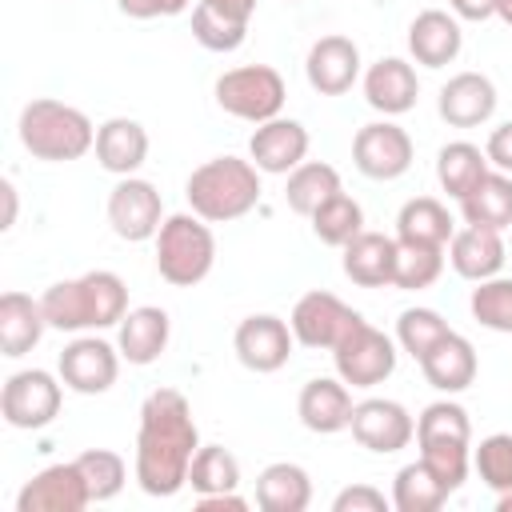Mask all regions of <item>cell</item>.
Wrapping results in <instances>:
<instances>
[{
    "instance_id": "6da1fadb",
    "label": "cell",
    "mask_w": 512,
    "mask_h": 512,
    "mask_svg": "<svg viewBox=\"0 0 512 512\" xmlns=\"http://www.w3.org/2000/svg\"><path fill=\"white\" fill-rule=\"evenodd\" d=\"M200 448V432L192 420V404L176 388H156L140 404L136 428V484L148 496H176L188 484L192 456Z\"/></svg>"
},
{
    "instance_id": "7a4b0ae2",
    "label": "cell",
    "mask_w": 512,
    "mask_h": 512,
    "mask_svg": "<svg viewBox=\"0 0 512 512\" xmlns=\"http://www.w3.org/2000/svg\"><path fill=\"white\" fill-rule=\"evenodd\" d=\"M44 320L56 332H88V328H116L128 316V284L108 272H84L76 280H56L40 296Z\"/></svg>"
},
{
    "instance_id": "3957f363",
    "label": "cell",
    "mask_w": 512,
    "mask_h": 512,
    "mask_svg": "<svg viewBox=\"0 0 512 512\" xmlns=\"http://www.w3.org/2000/svg\"><path fill=\"white\" fill-rule=\"evenodd\" d=\"M188 208L208 224H228L260 204V168L240 156H212L184 180Z\"/></svg>"
},
{
    "instance_id": "277c9868",
    "label": "cell",
    "mask_w": 512,
    "mask_h": 512,
    "mask_svg": "<svg viewBox=\"0 0 512 512\" xmlns=\"http://www.w3.org/2000/svg\"><path fill=\"white\" fill-rule=\"evenodd\" d=\"M20 144L36 156V160H48V164H68V160H80L84 152H92L96 144V128L92 120L64 104V100H52V96H40V100H28L20 108Z\"/></svg>"
},
{
    "instance_id": "5b68a950",
    "label": "cell",
    "mask_w": 512,
    "mask_h": 512,
    "mask_svg": "<svg viewBox=\"0 0 512 512\" xmlns=\"http://www.w3.org/2000/svg\"><path fill=\"white\" fill-rule=\"evenodd\" d=\"M212 264H216V236H212L208 220H200L196 212L164 216V224L156 232L160 280H168L172 288H192L212 272Z\"/></svg>"
},
{
    "instance_id": "8992f818",
    "label": "cell",
    "mask_w": 512,
    "mask_h": 512,
    "mask_svg": "<svg viewBox=\"0 0 512 512\" xmlns=\"http://www.w3.org/2000/svg\"><path fill=\"white\" fill-rule=\"evenodd\" d=\"M284 100H288V88L272 64H240L216 80V104L228 116L248 124L276 120L284 112Z\"/></svg>"
},
{
    "instance_id": "52a82bcc",
    "label": "cell",
    "mask_w": 512,
    "mask_h": 512,
    "mask_svg": "<svg viewBox=\"0 0 512 512\" xmlns=\"http://www.w3.org/2000/svg\"><path fill=\"white\" fill-rule=\"evenodd\" d=\"M336 376L352 388H376L396 372V340L360 320L336 348H332Z\"/></svg>"
},
{
    "instance_id": "ba28073f",
    "label": "cell",
    "mask_w": 512,
    "mask_h": 512,
    "mask_svg": "<svg viewBox=\"0 0 512 512\" xmlns=\"http://www.w3.org/2000/svg\"><path fill=\"white\" fill-rule=\"evenodd\" d=\"M60 388H64V380H56L44 368L12 372L0 388V412L12 428H24V432L48 428L60 412V396H64Z\"/></svg>"
},
{
    "instance_id": "9c48e42d",
    "label": "cell",
    "mask_w": 512,
    "mask_h": 512,
    "mask_svg": "<svg viewBox=\"0 0 512 512\" xmlns=\"http://www.w3.org/2000/svg\"><path fill=\"white\" fill-rule=\"evenodd\" d=\"M364 316L356 308H348L340 296L316 288V292H304L296 304H292V316H288V328L296 336V344L304 348H336Z\"/></svg>"
},
{
    "instance_id": "30bf717a",
    "label": "cell",
    "mask_w": 512,
    "mask_h": 512,
    "mask_svg": "<svg viewBox=\"0 0 512 512\" xmlns=\"http://www.w3.org/2000/svg\"><path fill=\"white\" fill-rule=\"evenodd\" d=\"M412 136L396 120H372L352 136V164L368 180H400L412 168Z\"/></svg>"
},
{
    "instance_id": "8fae6325",
    "label": "cell",
    "mask_w": 512,
    "mask_h": 512,
    "mask_svg": "<svg viewBox=\"0 0 512 512\" xmlns=\"http://www.w3.org/2000/svg\"><path fill=\"white\" fill-rule=\"evenodd\" d=\"M108 224L128 244L156 240V232L164 224V200H160L156 184L140 180V176H120L116 188L108 192Z\"/></svg>"
},
{
    "instance_id": "7c38bea8",
    "label": "cell",
    "mask_w": 512,
    "mask_h": 512,
    "mask_svg": "<svg viewBox=\"0 0 512 512\" xmlns=\"http://www.w3.org/2000/svg\"><path fill=\"white\" fill-rule=\"evenodd\" d=\"M292 344H296L292 328H288L280 316H272V312L244 316V320L236 324V332H232L236 360H240L248 372H260V376L280 372V368L288 364V356H292Z\"/></svg>"
},
{
    "instance_id": "4fadbf2b",
    "label": "cell",
    "mask_w": 512,
    "mask_h": 512,
    "mask_svg": "<svg viewBox=\"0 0 512 512\" xmlns=\"http://www.w3.org/2000/svg\"><path fill=\"white\" fill-rule=\"evenodd\" d=\"M56 368H60L64 388H72V392H80V396H100V392H108V388L116 384V376H120V348H112V344L100 340V336H76V340L60 352Z\"/></svg>"
},
{
    "instance_id": "5bb4252c",
    "label": "cell",
    "mask_w": 512,
    "mask_h": 512,
    "mask_svg": "<svg viewBox=\"0 0 512 512\" xmlns=\"http://www.w3.org/2000/svg\"><path fill=\"white\" fill-rule=\"evenodd\" d=\"M348 428H352V440H356L360 448L380 452V456L408 448L412 436H416L412 412H408L400 400H384V396L360 400V404L352 408V424H348Z\"/></svg>"
},
{
    "instance_id": "9a60e30c",
    "label": "cell",
    "mask_w": 512,
    "mask_h": 512,
    "mask_svg": "<svg viewBox=\"0 0 512 512\" xmlns=\"http://www.w3.org/2000/svg\"><path fill=\"white\" fill-rule=\"evenodd\" d=\"M88 504H92V496H88V484H84L76 460L40 468L16 496V512H80Z\"/></svg>"
},
{
    "instance_id": "2e32d148",
    "label": "cell",
    "mask_w": 512,
    "mask_h": 512,
    "mask_svg": "<svg viewBox=\"0 0 512 512\" xmlns=\"http://www.w3.org/2000/svg\"><path fill=\"white\" fill-rule=\"evenodd\" d=\"M304 156H308V128L292 116L264 120L248 136V160L268 176H288L292 168L304 164Z\"/></svg>"
},
{
    "instance_id": "e0dca14e",
    "label": "cell",
    "mask_w": 512,
    "mask_h": 512,
    "mask_svg": "<svg viewBox=\"0 0 512 512\" xmlns=\"http://www.w3.org/2000/svg\"><path fill=\"white\" fill-rule=\"evenodd\" d=\"M304 76L320 96H344L356 80H360V48L348 36H320L308 48L304 60Z\"/></svg>"
},
{
    "instance_id": "ac0fdd59",
    "label": "cell",
    "mask_w": 512,
    "mask_h": 512,
    "mask_svg": "<svg viewBox=\"0 0 512 512\" xmlns=\"http://www.w3.org/2000/svg\"><path fill=\"white\" fill-rule=\"evenodd\" d=\"M352 392H348V384L336 376H316V380H308L304 388H300V396H296V416H300V424L308 428V432H316V436H332V432H344L348 424H352Z\"/></svg>"
},
{
    "instance_id": "d6986e66",
    "label": "cell",
    "mask_w": 512,
    "mask_h": 512,
    "mask_svg": "<svg viewBox=\"0 0 512 512\" xmlns=\"http://www.w3.org/2000/svg\"><path fill=\"white\" fill-rule=\"evenodd\" d=\"M440 120H448L452 128H480L492 120L496 112V84L484 72H456L436 100Z\"/></svg>"
},
{
    "instance_id": "ffe728a7",
    "label": "cell",
    "mask_w": 512,
    "mask_h": 512,
    "mask_svg": "<svg viewBox=\"0 0 512 512\" xmlns=\"http://www.w3.org/2000/svg\"><path fill=\"white\" fill-rule=\"evenodd\" d=\"M416 96H420V80H416V68L408 60L380 56L376 64H368V72H364L368 108H376L384 116H404L416 108Z\"/></svg>"
},
{
    "instance_id": "44dd1931",
    "label": "cell",
    "mask_w": 512,
    "mask_h": 512,
    "mask_svg": "<svg viewBox=\"0 0 512 512\" xmlns=\"http://www.w3.org/2000/svg\"><path fill=\"white\" fill-rule=\"evenodd\" d=\"M420 372H424V380L436 388V392H448V396H456V392H464L472 380H476V348H472V340L468 336H460V332H444L420 360Z\"/></svg>"
},
{
    "instance_id": "7402d4cb",
    "label": "cell",
    "mask_w": 512,
    "mask_h": 512,
    "mask_svg": "<svg viewBox=\"0 0 512 512\" xmlns=\"http://www.w3.org/2000/svg\"><path fill=\"white\" fill-rule=\"evenodd\" d=\"M464 48V32H460V20L444 8H424L416 12V20L408 24V52L416 64L424 68H444L460 56Z\"/></svg>"
},
{
    "instance_id": "603a6c76",
    "label": "cell",
    "mask_w": 512,
    "mask_h": 512,
    "mask_svg": "<svg viewBox=\"0 0 512 512\" xmlns=\"http://www.w3.org/2000/svg\"><path fill=\"white\" fill-rule=\"evenodd\" d=\"M168 336H172V320L164 308L156 304H140V308H128V316L116 324V348L128 364L144 368V364H156L168 348Z\"/></svg>"
},
{
    "instance_id": "cb8c5ba5",
    "label": "cell",
    "mask_w": 512,
    "mask_h": 512,
    "mask_svg": "<svg viewBox=\"0 0 512 512\" xmlns=\"http://www.w3.org/2000/svg\"><path fill=\"white\" fill-rule=\"evenodd\" d=\"M508 260V244L500 240L496 228H480V224H468L460 232H452L448 240V264L456 268V276L480 284L488 276H500Z\"/></svg>"
},
{
    "instance_id": "d4e9b609",
    "label": "cell",
    "mask_w": 512,
    "mask_h": 512,
    "mask_svg": "<svg viewBox=\"0 0 512 512\" xmlns=\"http://www.w3.org/2000/svg\"><path fill=\"white\" fill-rule=\"evenodd\" d=\"M96 160L112 176H136V168L148 160V132L132 116H112L96 128Z\"/></svg>"
},
{
    "instance_id": "484cf974",
    "label": "cell",
    "mask_w": 512,
    "mask_h": 512,
    "mask_svg": "<svg viewBox=\"0 0 512 512\" xmlns=\"http://www.w3.org/2000/svg\"><path fill=\"white\" fill-rule=\"evenodd\" d=\"M344 276L360 288H384L392 284V260H396V240L384 232H360L344 248Z\"/></svg>"
},
{
    "instance_id": "4316f807",
    "label": "cell",
    "mask_w": 512,
    "mask_h": 512,
    "mask_svg": "<svg viewBox=\"0 0 512 512\" xmlns=\"http://www.w3.org/2000/svg\"><path fill=\"white\" fill-rule=\"evenodd\" d=\"M312 504V476L292 464L276 460L256 476V508L260 512H304Z\"/></svg>"
},
{
    "instance_id": "83f0119b",
    "label": "cell",
    "mask_w": 512,
    "mask_h": 512,
    "mask_svg": "<svg viewBox=\"0 0 512 512\" xmlns=\"http://www.w3.org/2000/svg\"><path fill=\"white\" fill-rule=\"evenodd\" d=\"M48 320H44V308L40 300L24 296V292H4L0 296V352L4 356H24L40 344Z\"/></svg>"
},
{
    "instance_id": "f1b7e54d",
    "label": "cell",
    "mask_w": 512,
    "mask_h": 512,
    "mask_svg": "<svg viewBox=\"0 0 512 512\" xmlns=\"http://www.w3.org/2000/svg\"><path fill=\"white\" fill-rule=\"evenodd\" d=\"M460 212L464 224H480V228H512V176L500 168H488L476 188L468 196H460Z\"/></svg>"
},
{
    "instance_id": "f546056e",
    "label": "cell",
    "mask_w": 512,
    "mask_h": 512,
    "mask_svg": "<svg viewBox=\"0 0 512 512\" xmlns=\"http://www.w3.org/2000/svg\"><path fill=\"white\" fill-rule=\"evenodd\" d=\"M456 224L448 216V208L436 196H416L396 212V240H412V244H436L444 248L452 240Z\"/></svg>"
},
{
    "instance_id": "4dcf8cb0",
    "label": "cell",
    "mask_w": 512,
    "mask_h": 512,
    "mask_svg": "<svg viewBox=\"0 0 512 512\" xmlns=\"http://www.w3.org/2000/svg\"><path fill=\"white\" fill-rule=\"evenodd\" d=\"M340 188V172L324 160H304L300 168L288 172V188H284V200L296 216H312L324 200H332Z\"/></svg>"
},
{
    "instance_id": "1f68e13d",
    "label": "cell",
    "mask_w": 512,
    "mask_h": 512,
    "mask_svg": "<svg viewBox=\"0 0 512 512\" xmlns=\"http://www.w3.org/2000/svg\"><path fill=\"white\" fill-rule=\"evenodd\" d=\"M488 168H492L488 156H484L476 144H468V140H452V144H444V148L436 152V180H440V188H444L452 200L468 196V192L476 188V180H480Z\"/></svg>"
},
{
    "instance_id": "d6a6232c",
    "label": "cell",
    "mask_w": 512,
    "mask_h": 512,
    "mask_svg": "<svg viewBox=\"0 0 512 512\" xmlns=\"http://www.w3.org/2000/svg\"><path fill=\"white\" fill-rule=\"evenodd\" d=\"M448 496L452 492L436 480V472L420 456L412 464H404L392 480V508L396 512H436V508H444Z\"/></svg>"
},
{
    "instance_id": "836d02e7",
    "label": "cell",
    "mask_w": 512,
    "mask_h": 512,
    "mask_svg": "<svg viewBox=\"0 0 512 512\" xmlns=\"http://www.w3.org/2000/svg\"><path fill=\"white\" fill-rule=\"evenodd\" d=\"M440 272H444V248L396 240L392 288H400V292H420V288H432V284L440 280Z\"/></svg>"
},
{
    "instance_id": "e575fe53",
    "label": "cell",
    "mask_w": 512,
    "mask_h": 512,
    "mask_svg": "<svg viewBox=\"0 0 512 512\" xmlns=\"http://www.w3.org/2000/svg\"><path fill=\"white\" fill-rule=\"evenodd\" d=\"M192 36L208 52H236L244 44V36H248V20L224 12L212 0H196V8H192Z\"/></svg>"
},
{
    "instance_id": "d590c367",
    "label": "cell",
    "mask_w": 512,
    "mask_h": 512,
    "mask_svg": "<svg viewBox=\"0 0 512 512\" xmlns=\"http://www.w3.org/2000/svg\"><path fill=\"white\" fill-rule=\"evenodd\" d=\"M308 220H312L316 240L328 244V248H344L352 236L364 232V208L348 192H336L332 200H324Z\"/></svg>"
},
{
    "instance_id": "8d00e7d4",
    "label": "cell",
    "mask_w": 512,
    "mask_h": 512,
    "mask_svg": "<svg viewBox=\"0 0 512 512\" xmlns=\"http://www.w3.org/2000/svg\"><path fill=\"white\" fill-rule=\"evenodd\" d=\"M188 484L200 496L236 492L240 488V460L224 444H200L196 456H192V468H188Z\"/></svg>"
},
{
    "instance_id": "74e56055",
    "label": "cell",
    "mask_w": 512,
    "mask_h": 512,
    "mask_svg": "<svg viewBox=\"0 0 512 512\" xmlns=\"http://www.w3.org/2000/svg\"><path fill=\"white\" fill-rule=\"evenodd\" d=\"M472 320L488 332H504L512 336V276H488L472 288L468 296Z\"/></svg>"
},
{
    "instance_id": "f35d334b",
    "label": "cell",
    "mask_w": 512,
    "mask_h": 512,
    "mask_svg": "<svg viewBox=\"0 0 512 512\" xmlns=\"http://www.w3.org/2000/svg\"><path fill=\"white\" fill-rule=\"evenodd\" d=\"M76 468H80V476H84V484H88L92 504H104V500L120 496V488H124V480H128L124 460H120L116 452H108V448H88V452H80V456H76Z\"/></svg>"
},
{
    "instance_id": "ab89813d",
    "label": "cell",
    "mask_w": 512,
    "mask_h": 512,
    "mask_svg": "<svg viewBox=\"0 0 512 512\" xmlns=\"http://www.w3.org/2000/svg\"><path fill=\"white\" fill-rule=\"evenodd\" d=\"M472 468L480 484H488L496 496L512 492V432H492L472 448Z\"/></svg>"
},
{
    "instance_id": "60d3db41",
    "label": "cell",
    "mask_w": 512,
    "mask_h": 512,
    "mask_svg": "<svg viewBox=\"0 0 512 512\" xmlns=\"http://www.w3.org/2000/svg\"><path fill=\"white\" fill-rule=\"evenodd\" d=\"M428 440H464V444H472L468 412H464L456 400H436V404H428V408L416 416V444H428Z\"/></svg>"
},
{
    "instance_id": "b9f144b4",
    "label": "cell",
    "mask_w": 512,
    "mask_h": 512,
    "mask_svg": "<svg viewBox=\"0 0 512 512\" xmlns=\"http://www.w3.org/2000/svg\"><path fill=\"white\" fill-rule=\"evenodd\" d=\"M444 332H448V324H444V316L436 308H404L400 320H396V344L412 360H420Z\"/></svg>"
},
{
    "instance_id": "7bdbcfd3",
    "label": "cell",
    "mask_w": 512,
    "mask_h": 512,
    "mask_svg": "<svg viewBox=\"0 0 512 512\" xmlns=\"http://www.w3.org/2000/svg\"><path fill=\"white\" fill-rule=\"evenodd\" d=\"M388 504H392V500H388L380 488H372V484H352V488L336 492L332 512H388Z\"/></svg>"
},
{
    "instance_id": "ee69618b",
    "label": "cell",
    "mask_w": 512,
    "mask_h": 512,
    "mask_svg": "<svg viewBox=\"0 0 512 512\" xmlns=\"http://www.w3.org/2000/svg\"><path fill=\"white\" fill-rule=\"evenodd\" d=\"M192 0H116V8L132 20H156V16H180Z\"/></svg>"
},
{
    "instance_id": "f6af8a7d",
    "label": "cell",
    "mask_w": 512,
    "mask_h": 512,
    "mask_svg": "<svg viewBox=\"0 0 512 512\" xmlns=\"http://www.w3.org/2000/svg\"><path fill=\"white\" fill-rule=\"evenodd\" d=\"M484 156H488L492 168H500V172L512 176V120H504V124H496V128L488 132Z\"/></svg>"
},
{
    "instance_id": "bcb514c9",
    "label": "cell",
    "mask_w": 512,
    "mask_h": 512,
    "mask_svg": "<svg viewBox=\"0 0 512 512\" xmlns=\"http://www.w3.org/2000/svg\"><path fill=\"white\" fill-rule=\"evenodd\" d=\"M456 20H488L496 16V0H448Z\"/></svg>"
},
{
    "instance_id": "7dc6e473",
    "label": "cell",
    "mask_w": 512,
    "mask_h": 512,
    "mask_svg": "<svg viewBox=\"0 0 512 512\" xmlns=\"http://www.w3.org/2000/svg\"><path fill=\"white\" fill-rule=\"evenodd\" d=\"M196 508H200V512H216V508H220V512H224V508H228V512H244L248 500H244L240 492H212V496H200Z\"/></svg>"
},
{
    "instance_id": "c3c4849f",
    "label": "cell",
    "mask_w": 512,
    "mask_h": 512,
    "mask_svg": "<svg viewBox=\"0 0 512 512\" xmlns=\"http://www.w3.org/2000/svg\"><path fill=\"white\" fill-rule=\"evenodd\" d=\"M212 4H220L224 12H232L240 20H252V12H256V0H212Z\"/></svg>"
},
{
    "instance_id": "681fc988",
    "label": "cell",
    "mask_w": 512,
    "mask_h": 512,
    "mask_svg": "<svg viewBox=\"0 0 512 512\" xmlns=\"http://www.w3.org/2000/svg\"><path fill=\"white\" fill-rule=\"evenodd\" d=\"M4 224L0 228H12L16 224V188H12V180H4Z\"/></svg>"
},
{
    "instance_id": "f907efd6",
    "label": "cell",
    "mask_w": 512,
    "mask_h": 512,
    "mask_svg": "<svg viewBox=\"0 0 512 512\" xmlns=\"http://www.w3.org/2000/svg\"><path fill=\"white\" fill-rule=\"evenodd\" d=\"M496 16H500V20L512 28V0H496Z\"/></svg>"
},
{
    "instance_id": "816d5d0a",
    "label": "cell",
    "mask_w": 512,
    "mask_h": 512,
    "mask_svg": "<svg viewBox=\"0 0 512 512\" xmlns=\"http://www.w3.org/2000/svg\"><path fill=\"white\" fill-rule=\"evenodd\" d=\"M496 512H512V492H500L496 496Z\"/></svg>"
},
{
    "instance_id": "f5cc1de1",
    "label": "cell",
    "mask_w": 512,
    "mask_h": 512,
    "mask_svg": "<svg viewBox=\"0 0 512 512\" xmlns=\"http://www.w3.org/2000/svg\"><path fill=\"white\" fill-rule=\"evenodd\" d=\"M288 4H300V0H288Z\"/></svg>"
}]
</instances>
